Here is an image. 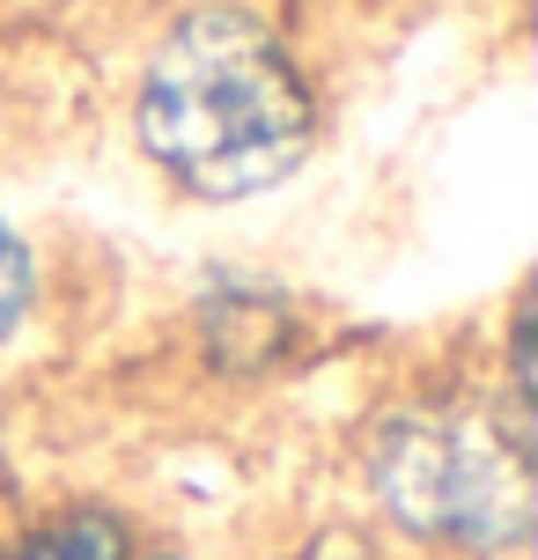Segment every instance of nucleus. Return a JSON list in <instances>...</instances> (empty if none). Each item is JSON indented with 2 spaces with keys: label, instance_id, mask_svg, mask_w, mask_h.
Segmentation results:
<instances>
[{
  "label": "nucleus",
  "instance_id": "obj_4",
  "mask_svg": "<svg viewBox=\"0 0 538 560\" xmlns=\"http://www.w3.org/2000/svg\"><path fill=\"white\" fill-rule=\"evenodd\" d=\"M37 252H30V236L8 214H0V347L8 339H23V325L37 317Z\"/></svg>",
  "mask_w": 538,
  "mask_h": 560
},
{
  "label": "nucleus",
  "instance_id": "obj_3",
  "mask_svg": "<svg viewBox=\"0 0 538 560\" xmlns=\"http://www.w3.org/2000/svg\"><path fill=\"white\" fill-rule=\"evenodd\" d=\"M0 560H141V532L112 502H59L0 532Z\"/></svg>",
  "mask_w": 538,
  "mask_h": 560
},
{
  "label": "nucleus",
  "instance_id": "obj_2",
  "mask_svg": "<svg viewBox=\"0 0 538 560\" xmlns=\"http://www.w3.org/2000/svg\"><path fill=\"white\" fill-rule=\"evenodd\" d=\"M376 532L413 560H524L531 546V420L524 398L428 384L362 420L354 443Z\"/></svg>",
  "mask_w": 538,
  "mask_h": 560
},
{
  "label": "nucleus",
  "instance_id": "obj_1",
  "mask_svg": "<svg viewBox=\"0 0 538 560\" xmlns=\"http://www.w3.org/2000/svg\"><path fill=\"white\" fill-rule=\"evenodd\" d=\"M325 104L303 52L244 0H199L163 23L133 74V140L185 199L236 207L311 163Z\"/></svg>",
  "mask_w": 538,
  "mask_h": 560
},
{
  "label": "nucleus",
  "instance_id": "obj_5",
  "mask_svg": "<svg viewBox=\"0 0 538 560\" xmlns=\"http://www.w3.org/2000/svg\"><path fill=\"white\" fill-rule=\"evenodd\" d=\"M311 560H413V553H384V546H354V553H311Z\"/></svg>",
  "mask_w": 538,
  "mask_h": 560
},
{
  "label": "nucleus",
  "instance_id": "obj_6",
  "mask_svg": "<svg viewBox=\"0 0 538 560\" xmlns=\"http://www.w3.org/2000/svg\"><path fill=\"white\" fill-rule=\"evenodd\" d=\"M141 560H192L185 546H141Z\"/></svg>",
  "mask_w": 538,
  "mask_h": 560
}]
</instances>
